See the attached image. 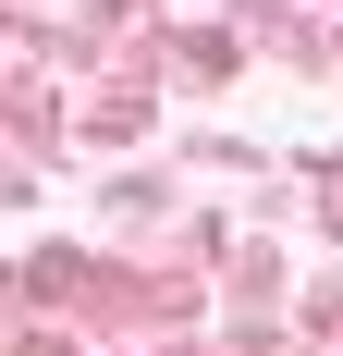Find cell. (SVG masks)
Returning <instances> with one entry per match:
<instances>
[]
</instances>
